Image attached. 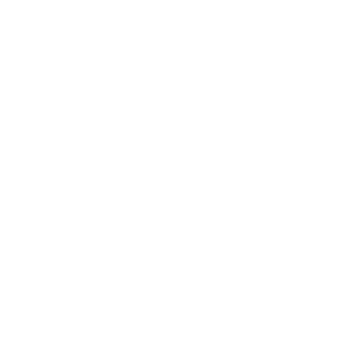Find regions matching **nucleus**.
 I'll list each match as a JSON object with an SVG mask.
<instances>
[]
</instances>
